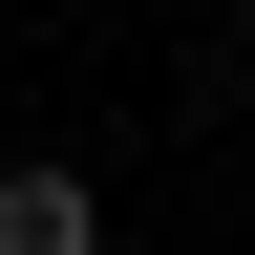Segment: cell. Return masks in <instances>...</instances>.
Masks as SVG:
<instances>
[{"label": "cell", "instance_id": "1", "mask_svg": "<svg viewBox=\"0 0 255 255\" xmlns=\"http://www.w3.org/2000/svg\"><path fill=\"white\" fill-rule=\"evenodd\" d=\"M0 255H107V191L85 170H0Z\"/></svg>", "mask_w": 255, "mask_h": 255}]
</instances>
